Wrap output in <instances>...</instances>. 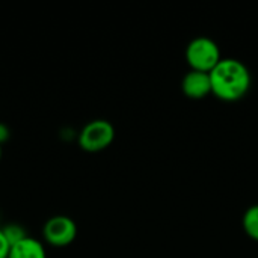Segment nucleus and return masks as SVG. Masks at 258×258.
I'll use <instances>...</instances> for the list:
<instances>
[{
    "instance_id": "nucleus-8",
    "label": "nucleus",
    "mask_w": 258,
    "mask_h": 258,
    "mask_svg": "<svg viewBox=\"0 0 258 258\" xmlns=\"http://www.w3.org/2000/svg\"><path fill=\"white\" fill-rule=\"evenodd\" d=\"M2 231H3V234H5V237H6V240H8V243L11 246H14L15 243H18V242H21L23 239L27 237V233H26L24 227H21L18 224H8V225H5L2 228Z\"/></svg>"
},
{
    "instance_id": "nucleus-5",
    "label": "nucleus",
    "mask_w": 258,
    "mask_h": 258,
    "mask_svg": "<svg viewBox=\"0 0 258 258\" xmlns=\"http://www.w3.org/2000/svg\"><path fill=\"white\" fill-rule=\"evenodd\" d=\"M183 94L192 100H201L212 92V82L209 73L201 71H190L184 76L181 82Z\"/></svg>"
},
{
    "instance_id": "nucleus-10",
    "label": "nucleus",
    "mask_w": 258,
    "mask_h": 258,
    "mask_svg": "<svg viewBox=\"0 0 258 258\" xmlns=\"http://www.w3.org/2000/svg\"><path fill=\"white\" fill-rule=\"evenodd\" d=\"M11 138V130L6 124L0 122V145H3L5 142H8Z\"/></svg>"
},
{
    "instance_id": "nucleus-3",
    "label": "nucleus",
    "mask_w": 258,
    "mask_h": 258,
    "mask_svg": "<svg viewBox=\"0 0 258 258\" xmlns=\"http://www.w3.org/2000/svg\"><path fill=\"white\" fill-rule=\"evenodd\" d=\"M115 139V128L106 119H94L88 122L79 133V147L86 153H98L110 147Z\"/></svg>"
},
{
    "instance_id": "nucleus-1",
    "label": "nucleus",
    "mask_w": 258,
    "mask_h": 258,
    "mask_svg": "<svg viewBox=\"0 0 258 258\" xmlns=\"http://www.w3.org/2000/svg\"><path fill=\"white\" fill-rule=\"evenodd\" d=\"M212 94L222 101H237L243 98L251 86L248 68L236 59H221L210 73Z\"/></svg>"
},
{
    "instance_id": "nucleus-9",
    "label": "nucleus",
    "mask_w": 258,
    "mask_h": 258,
    "mask_svg": "<svg viewBox=\"0 0 258 258\" xmlns=\"http://www.w3.org/2000/svg\"><path fill=\"white\" fill-rule=\"evenodd\" d=\"M9 251H11V245L8 243V240H6V237L0 228V258H8Z\"/></svg>"
},
{
    "instance_id": "nucleus-6",
    "label": "nucleus",
    "mask_w": 258,
    "mask_h": 258,
    "mask_svg": "<svg viewBox=\"0 0 258 258\" xmlns=\"http://www.w3.org/2000/svg\"><path fill=\"white\" fill-rule=\"evenodd\" d=\"M8 258H47V254L44 245L39 240L27 236L21 242L11 246Z\"/></svg>"
},
{
    "instance_id": "nucleus-2",
    "label": "nucleus",
    "mask_w": 258,
    "mask_h": 258,
    "mask_svg": "<svg viewBox=\"0 0 258 258\" xmlns=\"http://www.w3.org/2000/svg\"><path fill=\"white\" fill-rule=\"evenodd\" d=\"M186 59L194 71L210 74L212 70L221 62V53L215 41L200 36L190 41V44L187 45Z\"/></svg>"
},
{
    "instance_id": "nucleus-7",
    "label": "nucleus",
    "mask_w": 258,
    "mask_h": 258,
    "mask_svg": "<svg viewBox=\"0 0 258 258\" xmlns=\"http://www.w3.org/2000/svg\"><path fill=\"white\" fill-rule=\"evenodd\" d=\"M243 230L251 239L258 242V206H252L243 215Z\"/></svg>"
},
{
    "instance_id": "nucleus-4",
    "label": "nucleus",
    "mask_w": 258,
    "mask_h": 258,
    "mask_svg": "<svg viewBox=\"0 0 258 258\" xmlns=\"http://www.w3.org/2000/svg\"><path fill=\"white\" fill-rule=\"evenodd\" d=\"M77 236V225L76 222L63 215L50 218L42 227V237L47 245L54 248H65L70 246Z\"/></svg>"
},
{
    "instance_id": "nucleus-11",
    "label": "nucleus",
    "mask_w": 258,
    "mask_h": 258,
    "mask_svg": "<svg viewBox=\"0 0 258 258\" xmlns=\"http://www.w3.org/2000/svg\"><path fill=\"white\" fill-rule=\"evenodd\" d=\"M0 159H2V145H0Z\"/></svg>"
}]
</instances>
